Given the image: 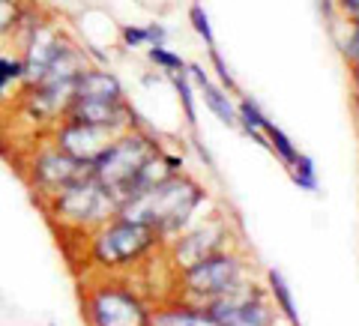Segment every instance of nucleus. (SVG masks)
I'll list each match as a JSON object with an SVG mask.
<instances>
[{
	"instance_id": "nucleus-1",
	"label": "nucleus",
	"mask_w": 359,
	"mask_h": 326,
	"mask_svg": "<svg viewBox=\"0 0 359 326\" xmlns=\"http://www.w3.org/2000/svg\"><path fill=\"white\" fill-rule=\"evenodd\" d=\"M201 201H204V192H201L198 183L180 174H168L159 183L144 189L141 195L120 204L117 212L126 222H138L159 233H168V231H177L180 224H186Z\"/></svg>"
},
{
	"instance_id": "nucleus-2",
	"label": "nucleus",
	"mask_w": 359,
	"mask_h": 326,
	"mask_svg": "<svg viewBox=\"0 0 359 326\" xmlns=\"http://www.w3.org/2000/svg\"><path fill=\"white\" fill-rule=\"evenodd\" d=\"M156 156H159V147H156L150 138H144V135L114 138L111 147L99 156L96 162H90V177L105 189V192L111 195V201H114V207H117L123 192L129 189V183L138 177V171L144 165H147L150 159H156Z\"/></svg>"
},
{
	"instance_id": "nucleus-3",
	"label": "nucleus",
	"mask_w": 359,
	"mask_h": 326,
	"mask_svg": "<svg viewBox=\"0 0 359 326\" xmlns=\"http://www.w3.org/2000/svg\"><path fill=\"white\" fill-rule=\"evenodd\" d=\"M156 240H159V231L147 228V224H138V222L120 219L114 224H108L93 240V257L102 266H123L129 261H138Z\"/></svg>"
},
{
	"instance_id": "nucleus-4",
	"label": "nucleus",
	"mask_w": 359,
	"mask_h": 326,
	"mask_svg": "<svg viewBox=\"0 0 359 326\" xmlns=\"http://www.w3.org/2000/svg\"><path fill=\"white\" fill-rule=\"evenodd\" d=\"M204 314L216 326H273V311L264 302V294L243 285L231 294L210 299Z\"/></svg>"
},
{
	"instance_id": "nucleus-5",
	"label": "nucleus",
	"mask_w": 359,
	"mask_h": 326,
	"mask_svg": "<svg viewBox=\"0 0 359 326\" xmlns=\"http://www.w3.org/2000/svg\"><path fill=\"white\" fill-rule=\"evenodd\" d=\"M183 278L192 294L204 297V299H216V297L231 294V290H237L243 285V264H240V257L216 252V254L204 257V261L186 266Z\"/></svg>"
},
{
	"instance_id": "nucleus-6",
	"label": "nucleus",
	"mask_w": 359,
	"mask_h": 326,
	"mask_svg": "<svg viewBox=\"0 0 359 326\" xmlns=\"http://www.w3.org/2000/svg\"><path fill=\"white\" fill-rule=\"evenodd\" d=\"M111 210H117L114 201H111V195L90 174L60 189V195H57V216L75 224L102 222Z\"/></svg>"
},
{
	"instance_id": "nucleus-7",
	"label": "nucleus",
	"mask_w": 359,
	"mask_h": 326,
	"mask_svg": "<svg viewBox=\"0 0 359 326\" xmlns=\"http://www.w3.org/2000/svg\"><path fill=\"white\" fill-rule=\"evenodd\" d=\"M93 326H150V314L138 297L120 287H99L87 302Z\"/></svg>"
},
{
	"instance_id": "nucleus-8",
	"label": "nucleus",
	"mask_w": 359,
	"mask_h": 326,
	"mask_svg": "<svg viewBox=\"0 0 359 326\" xmlns=\"http://www.w3.org/2000/svg\"><path fill=\"white\" fill-rule=\"evenodd\" d=\"M111 141H114V132L111 129L87 126V123H69V120H66V126L60 129V138H57L60 150L87 168L111 147Z\"/></svg>"
},
{
	"instance_id": "nucleus-9",
	"label": "nucleus",
	"mask_w": 359,
	"mask_h": 326,
	"mask_svg": "<svg viewBox=\"0 0 359 326\" xmlns=\"http://www.w3.org/2000/svg\"><path fill=\"white\" fill-rule=\"evenodd\" d=\"M66 120L117 132L120 126L129 123V108H126L123 99H117V102H102V99H72V102L66 105Z\"/></svg>"
},
{
	"instance_id": "nucleus-10",
	"label": "nucleus",
	"mask_w": 359,
	"mask_h": 326,
	"mask_svg": "<svg viewBox=\"0 0 359 326\" xmlns=\"http://www.w3.org/2000/svg\"><path fill=\"white\" fill-rule=\"evenodd\" d=\"M90 174V168L81 165L72 156H66L63 150H51V153H42L36 165H33V177L36 183L45 189H66L75 179H81Z\"/></svg>"
},
{
	"instance_id": "nucleus-11",
	"label": "nucleus",
	"mask_w": 359,
	"mask_h": 326,
	"mask_svg": "<svg viewBox=\"0 0 359 326\" xmlns=\"http://www.w3.org/2000/svg\"><path fill=\"white\" fill-rule=\"evenodd\" d=\"M224 237H228V233H224V224L222 222H210V224H204L201 231H195L192 237H186L183 243L177 245V261L183 264V269L198 264V261H204V257L219 252V245H222Z\"/></svg>"
},
{
	"instance_id": "nucleus-12",
	"label": "nucleus",
	"mask_w": 359,
	"mask_h": 326,
	"mask_svg": "<svg viewBox=\"0 0 359 326\" xmlns=\"http://www.w3.org/2000/svg\"><path fill=\"white\" fill-rule=\"evenodd\" d=\"M72 99H102V102H117L123 99V87L114 75L96 72V69H81L75 78Z\"/></svg>"
},
{
	"instance_id": "nucleus-13",
	"label": "nucleus",
	"mask_w": 359,
	"mask_h": 326,
	"mask_svg": "<svg viewBox=\"0 0 359 326\" xmlns=\"http://www.w3.org/2000/svg\"><path fill=\"white\" fill-rule=\"evenodd\" d=\"M189 72L195 75V81H198V87L204 90V102L210 105V111L212 114H216L222 123H228V126H233V123H237V108L231 105V99L222 93V90L216 87L210 81V78L204 75V69H201V66H189Z\"/></svg>"
},
{
	"instance_id": "nucleus-14",
	"label": "nucleus",
	"mask_w": 359,
	"mask_h": 326,
	"mask_svg": "<svg viewBox=\"0 0 359 326\" xmlns=\"http://www.w3.org/2000/svg\"><path fill=\"white\" fill-rule=\"evenodd\" d=\"M150 326H216L204 308H171V311H159L150 318Z\"/></svg>"
},
{
	"instance_id": "nucleus-15",
	"label": "nucleus",
	"mask_w": 359,
	"mask_h": 326,
	"mask_svg": "<svg viewBox=\"0 0 359 326\" xmlns=\"http://www.w3.org/2000/svg\"><path fill=\"white\" fill-rule=\"evenodd\" d=\"M264 138L269 141L266 144V147L269 150H273V153H278V156H282V159L287 162V165H294L297 162V147H294V144H290V138H287V135L282 132V129H278V126H273V123H264Z\"/></svg>"
},
{
	"instance_id": "nucleus-16",
	"label": "nucleus",
	"mask_w": 359,
	"mask_h": 326,
	"mask_svg": "<svg viewBox=\"0 0 359 326\" xmlns=\"http://www.w3.org/2000/svg\"><path fill=\"white\" fill-rule=\"evenodd\" d=\"M269 285H273V294H276V302L282 306V311L287 314L290 320L297 323V311H294V297H290V290L285 285V278L282 273H276V269H269Z\"/></svg>"
},
{
	"instance_id": "nucleus-17",
	"label": "nucleus",
	"mask_w": 359,
	"mask_h": 326,
	"mask_svg": "<svg viewBox=\"0 0 359 326\" xmlns=\"http://www.w3.org/2000/svg\"><path fill=\"white\" fill-rule=\"evenodd\" d=\"M290 168H294V179H297L299 189H309V192L318 189V174H314V162L309 156H297V162Z\"/></svg>"
},
{
	"instance_id": "nucleus-18",
	"label": "nucleus",
	"mask_w": 359,
	"mask_h": 326,
	"mask_svg": "<svg viewBox=\"0 0 359 326\" xmlns=\"http://www.w3.org/2000/svg\"><path fill=\"white\" fill-rule=\"evenodd\" d=\"M174 87H177V93H180V99H183V108H186V117H189V123L195 126V102H192V87H189V81H186V72H177L174 75Z\"/></svg>"
},
{
	"instance_id": "nucleus-19",
	"label": "nucleus",
	"mask_w": 359,
	"mask_h": 326,
	"mask_svg": "<svg viewBox=\"0 0 359 326\" xmlns=\"http://www.w3.org/2000/svg\"><path fill=\"white\" fill-rule=\"evenodd\" d=\"M147 54H150V60H153V63H159V66H165V69H171V72H183V69H186V63L180 60L177 54L165 51V45H153Z\"/></svg>"
},
{
	"instance_id": "nucleus-20",
	"label": "nucleus",
	"mask_w": 359,
	"mask_h": 326,
	"mask_svg": "<svg viewBox=\"0 0 359 326\" xmlns=\"http://www.w3.org/2000/svg\"><path fill=\"white\" fill-rule=\"evenodd\" d=\"M189 15H192V25H195V30L201 33V36H204V42H207L210 48H212V45H216V39H212L210 18H207V13H204V6H201V4H195V6H192V13H189Z\"/></svg>"
},
{
	"instance_id": "nucleus-21",
	"label": "nucleus",
	"mask_w": 359,
	"mask_h": 326,
	"mask_svg": "<svg viewBox=\"0 0 359 326\" xmlns=\"http://www.w3.org/2000/svg\"><path fill=\"white\" fill-rule=\"evenodd\" d=\"M21 78V63L18 60H6V57H0V99H4V90L6 84H13Z\"/></svg>"
},
{
	"instance_id": "nucleus-22",
	"label": "nucleus",
	"mask_w": 359,
	"mask_h": 326,
	"mask_svg": "<svg viewBox=\"0 0 359 326\" xmlns=\"http://www.w3.org/2000/svg\"><path fill=\"white\" fill-rule=\"evenodd\" d=\"M210 57H212V63H216V72H219V78L224 81V87H228V90H233V78H231V72H228V66H224L222 54L216 51V45H212V48H210Z\"/></svg>"
},
{
	"instance_id": "nucleus-23",
	"label": "nucleus",
	"mask_w": 359,
	"mask_h": 326,
	"mask_svg": "<svg viewBox=\"0 0 359 326\" xmlns=\"http://www.w3.org/2000/svg\"><path fill=\"white\" fill-rule=\"evenodd\" d=\"M123 39H126V45H144L147 42V30L144 27H123Z\"/></svg>"
},
{
	"instance_id": "nucleus-24",
	"label": "nucleus",
	"mask_w": 359,
	"mask_h": 326,
	"mask_svg": "<svg viewBox=\"0 0 359 326\" xmlns=\"http://www.w3.org/2000/svg\"><path fill=\"white\" fill-rule=\"evenodd\" d=\"M147 42H150V48H153V45H162V42H165V27L150 25V27H147Z\"/></svg>"
},
{
	"instance_id": "nucleus-25",
	"label": "nucleus",
	"mask_w": 359,
	"mask_h": 326,
	"mask_svg": "<svg viewBox=\"0 0 359 326\" xmlns=\"http://www.w3.org/2000/svg\"><path fill=\"white\" fill-rule=\"evenodd\" d=\"M344 54H347V57H351V63L356 66V27L351 30V42L344 45Z\"/></svg>"
}]
</instances>
